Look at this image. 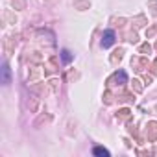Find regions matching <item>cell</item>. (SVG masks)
<instances>
[{
	"mask_svg": "<svg viewBox=\"0 0 157 157\" xmlns=\"http://www.w3.org/2000/svg\"><path fill=\"white\" fill-rule=\"evenodd\" d=\"M151 50H153V48H151L150 43H142V44H139V54H140V56H150Z\"/></svg>",
	"mask_w": 157,
	"mask_h": 157,
	"instance_id": "22",
	"label": "cell"
},
{
	"mask_svg": "<svg viewBox=\"0 0 157 157\" xmlns=\"http://www.w3.org/2000/svg\"><path fill=\"white\" fill-rule=\"evenodd\" d=\"M126 128H128V131H129V135H131V137H135V140H137L139 144H144V139H142V137L139 135V129H137V126H135V124L131 122V118L128 120V124H126Z\"/></svg>",
	"mask_w": 157,
	"mask_h": 157,
	"instance_id": "11",
	"label": "cell"
},
{
	"mask_svg": "<svg viewBox=\"0 0 157 157\" xmlns=\"http://www.w3.org/2000/svg\"><path fill=\"white\" fill-rule=\"evenodd\" d=\"M50 120H52V117H50V115H41V117L33 122V126H35V128H41L43 124H48Z\"/></svg>",
	"mask_w": 157,
	"mask_h": 157,
	"instance_id": "23",
	"label": "cell"
},
{
	"mask_svg": "<svg viewBox=\"0 0 157 157\" xmlns=\"http://www.w3.org/2000/svg\"><path fill=\"white\" fill-rule=\"evenodd\" d=\"M28 109H30L32 113H37V109H39V100H37L35 96H32V98L28 100Z\"/></svg>",
	"mask_w": 157,
	"mask_h": 157,
	"instance_id": "25",
	"label": "cell"
},
{
	"mask_svg": "<svg viewBox=\"0 0 157 157\" xmlns=\"http://www.w3.org/2000/svg\"><path fill=\"white\" fill-rule=\"evenodd\" d=\"M78 78H80V72H74V70H70V72L67 74V80H68V82H72V80H78Z\"/></svg>",
	"mask_w": 157,
	"mask_h": 157,
	"instance_id": "33",
	"label": "cell"
},
{
	"mask_svg": "<svg viewBox=\"0 0 157 157\" xmlns=\"http://www.w3.org/2000/svg\"><path fill=\"white\" fill-rule=\"evenodd\" d=\"M46 83H48V89H50V93H52V94H59L61 83H59V80H57V78H50V80H48Z\"/></svg>",
	"mask_w": 157,
	"mask_h": 157,
	"instance_id": "14",
	"label": "cell"
},
{
	"mask_svg": "<svg viewBox=\"0 0 157 157\" xmlns=\"http://www.w3.org/2000/svg\"><path fill=\"white\" fill-rule=\"evenodd\" d=\"M115 39H117L115 32H113V30H105L104 35H102V48H109V46H113V44H115Z\"/></svg>",
	"mask_w": 157,
	"mask_h": 157,
	"instance_id": "8",
	"label": "cell"
},
{
	"mask_svg": "<svg viewBox=\"0 0 157 157\" xmlns=\"http://www.w3.org/2000/svg\"><path fill=\"white\" fill-rule=\"evenodd\" d=\"M61 59H63L65 63H70V61H72V56H70V52H68V50H63V52H61Z\"/></svg>",
	"mask_w": 157,
	"mask_h": 157,
	"instance_id": "32",
	"label": "cell"
},
{
	"mask_svg": "<svg viewBox=\"0 0 157 157\" xmlns=\"http://www.w3.org/2000/svg\"><path fill=\"white\" fill-rule=\"evenodd\" d=\"M43 68H44V74H56L57 68H59V65H57V57H56V56L48 57V59L43 63Z\"/></svg>",
	"mask_w": 157,
	"mask_h": 157,
	"instance_id": "7",
	"label": "cell"
},
{
	"mask_svg": "<svg viewBox=\"0 0 157 157\" xmlns=\"http://www.w3.org/2000/svg\"><path fill=\"white\" fill-rule=\"evenodd\" d=\"M113 98H115V96H113V93H111V89L107 87V89H105V93H104V96H102V100H104V104H105V105H111V104H113Z\"/></svg>",
	"mask_w": 157,
	"mask_h": 157,
	"instance_id": "24",
	"label": "cell"
},
{
	"mask_svg": "<svg viewBox=\"0 0 157 157\" xmlns=\"http://www.w3.org/2000/svg\"><path fill=\"white\" fill-rule=\"evenodd\" d=\"M128 41H129L131 44H137V43H139V35H137V30H133V32H129V33H128Z\"/></svg>",
	"mask_w": 157,
	"mask_h": 157,
	"instance_id": "29",
	"label": "cell"
},
{
	"mask_svg": "<svg viewBox=\"0 0 157 157\" xmlns=\"http://www.w3.org/2000/svg\"><path fill=\"white\" fill-rule=\"evenodd\" d=\"M35 39L37 41H41V43H44V44H54L56 41V35L50 32V30H37L35 32Z\"/></svg>",
	"mask_w": 157,
	"mask_h": 157,
	"instance_id": "4",
	"label": "cell"
},
{
	"mask_svg": "<svg viewBox=\"0 0 157 157\" xmlns=\"http://www.w3.org/2000/svg\"><path fill=\"white\" fill-rule=\"evenodd\" d=\"M151 72L157 76V57H155V59H153V63H151Z\"/></svg>",
	"mask_w": 157,
	"mask_h": 157,
	"instance_id": "34",
	"label": "cell"
},
{
	"mask_svg": "<svg viewBox=\"0 0 157 157\" xmlns=\"http://www.w3.org/2000/svg\"><path fill=\"white\" fill-rule=\"evenodd\" d=\"M2 83H4V85L11 83V76H10V67H8V63L2 65Z\"/></svg>",
	"mask_w": 157,
	"mask_h": 157,
	"instance_id": "21",
	"label": "cell"
},
{
	"mask_svg": "<svg viewBox=\"0 0 157 157\" xmlns=\"http://www.w3.org/2000/svg\"><path fill=\"white\" fill-rule=\"evenodd\" d=\"M155 33H157V26H150V28H146V39H151Z\"/></svg>",
	"mask_w": 157,
	"mask_h": 157,
	"instance_id": "30",
	"label": "cell"
},
{
	"mask_svg": "<svg viewBox=\"0 0 157 157\" xmlns=\"http://www.w3.org/2000/svg\"><path fill=\"white\" fill-rule=\"evenodd\" d=\"M144 135H146V140H150V142H155L157 140V122L155 120H151V122L146 124Z\"/></svg>",
	"mask_w": 157,
	"mask_h": 157,
	"instance_id": "5",
	"label": "cell"
},
{
	"mask_svg": "<svg viewBox=\"0 0 157 157\" xmlns=\"http://www.w3.org/2000/svg\"><path fill=\"white\" fill-rule=\"evenodd\" d=\"M122 57H124V48H117V50L111 54L109 61H111V65H118V63L122 61Z\"/></svg>",
	"mask_w": 157,
	"mask_h": 157,
	"instance_id": "17",
	"label": "cell"
},
{
	"mask_svg": "<svg viewBox=\"0 0 157 157\" xmlns=\"http://www.w3.org/2000/svg\"><path fill=\"white\" fill-rule=\"evenodd\" d=\"M131 68L135 72H144V68H150V61L146 59V56H135L131 57Z\"/></svg>",
	"mask_w": 157,
	"mask_h": 157,
	"instance_id": "2",
	"label": "cell"
},
{
	"mask_svg": "<svg viewBox=\"0 0 157 157\" xmlns=\"http://www.w3.org/2000/svg\"><path fill=\"white\" fill-rule=\"evenodd\" d=\"M28 61L41 65V63H44V57H43V54H41L39 50H35V52H30V54H28Z\"/></svg>",
	"mask_w": 157,
	"mask_h": 157,
	"instance_id": "16",
	"label": "cell"
},
{
	"mask_svg": "<svg viewBox=\"0 0 157 157\" xmlns=\"http://www.w3.org/2000/svg\"><path fill=\"white\" fill-rule=\"evenodd\" d=\"M153 111H155V115H157V104H155V107H153Z\"/></svg>",
	"mask_w": 157,
	"mask_h": 157,
	"instance_id": "36",
	"label": "cell"
},
{
	"mask_svg": "<svg viewBox=\"0 0 157 157\" xmlns=\"http://www.w3.org/2000/svg\"><path fill=\"white\" fill-rule=\"evenodd\" d=\"M43 70H44V68H41V65H37V63H30V74H28V82H30V83L37 82L39 78H41V74H43Z\"/></svg>",
	"mask_w": 157,
	"mask_h": 157,
	"instance_id": "6",
	"label": "cell"
},
{
	"mask_svg": "<svg viewBox=\"0 0 157 157\" xmlns=\"http://www.w3.org/2000/svg\"><path fill=\"white\" fill-rule=\"evenodd\" d=\"M148 10L153 17H157V0H148Z\"/></svg>",
	"mask_w": 157,
	"mask_h": 157,
	"instance_id": "26",
	"label": "cell"
},
{
	"mask_svg": "<svg viewBox=\"0 0 157 157\" xmlns=\"http://www.w3.org/2000/svg\"><path fill=\"white\" fill-rule=\"evenodd\" d=\"M124 83H128V74H126L124 70H117V72H113V74L107 78V82H105V85H107L109 89L115 87V85L122 87Z\"/></svg>",
	"mask_w": 157,
	"mask_h": 157,
	"instance_id": "1",
	"label": "cell"
},
{
	"mask_svg": "<svg viewBox=\"0 0 157 157\" xmlns=\"http://www.w3.org/2000/svg\"><path fill=\"white\" fill-rule=\"evenodd\" d=\"M142 83H144V87H146V85H151V83H153V76L144 74V76H142Z\"/></svg>",
	"mask_w": 157,
	"mask_h": 157,
	"instance_id": "31",
	"label": "cell"
},
{
	"mask_svg": "<svg viewBox=\"0 0 157 157\" xmlns=\"http://www.w3.org/2000/svg\"><path fill=\"white\" fill-rule=\"evenodd\" d=\"M115 117H117V120H126V122H128V120L131 118V109H129V107H122V109L117 111Z\"/></svg>",
	"mask_w": 157,
	"mask_h": 157,
	"instance_id": "18",
	"label": "cell"
},
{
	"mask_svg": "<svg viewBox=\"0 0 157 157\" xmlns=\"http://www.w3.org/2000/svg\"><path fill=\"white\" fill-rule=\"evenodd\" d=\"M93 153H94V155H102V157H109V151H107L105 148H102V146H96V148L93 150Z\"/></svg>",
	"mask_w": 157,
	"mask_h": 157,
	"instance_id": "28",
	"label": "cell"
},
{
	"mask_svg": "<svg viewBox=\"0 0 157 157\" xmlns=\"http://www.w3.org/2000/svg\"><path fill=\"white\" fill-rule=\"evenodd\" d=\"M32 91H33L35 94H39L41 98H44V96L50 93V89H48V83H32Z\"/></svg>",
	"mask_w": 157,
	"mask_h": 157,
	"instance_id": "10",
	"label": "cell"
},
{
	"mask_svg": "<svg viewBox=\"0 0 157 157\" xmlns=\"http://www.w3.org/2000/svg\"><path fill=\"white\" fill-rule=\"evenodd\" d=\"M43 2H44V4H48V6H54L57 0H43Z\"/></svg>",
	"mask_w": 157,
	"mask_h": 157,
	"instance_id": "35",
	"label": "cell"
},
{
	"mask_svg": "<svg viewBox=\"0 0 157 157\" xmlns=\"http://www.w3.org/2000/svg\"><path fill=\"white\" fill-rule=\"evenodd\" d=\"M155 48H157V43H155Z\"/></svg>",
	"mask_w": 157,
	"mask_h": 157,
	"instance_id": "37",
	"label": "cell"
},
{
	"mask_svg": "<svg viewBox=\"0 0 157 157\" xmlns=\"http://www.w3.org/2000/svg\"><path fill=\"white\" fill-rule=\"evenodd\" d=\"M129 22H131L133 30H140V28H144V26L148 24V19H146V15H142V13H140V15H135Z\"/></svg>",
	"mask_w": 157,
	"mask_h": 157,
	"instance_id": "9",
	"label": "cell"
},
{
	"mask_svg": "<svg viewBox=\"0 0 157 157\" xmlns=\"http://www.w3.org/2000/svg\"><path fill=\"white\" fill-rule=\"evenodd\" d=\"M2 17H4V22L6 24H17V15L11 11V10H4V13H2Z\"/></svg>",
	"mask_w": 157,
	"mask_h": 157,
	"instance_id": "15",
	"label": "cell"
},
{
	"mask_svg": "<svg viewBox=\"0 0 157 157\" xmlns=\"http://www.w3.org/2000/svg\"><path fill=\"white\" fill-rule=\"evenodd\" d=\"M72 6L78 11H87L91 8V0H72Z\"/></svg>",
	"mask_w": 157,
	"mask_h": 157,
	"instance_id": "12",
	"label": "cell"
},
{
	"mask_svg": "<svg viewBox=\"0 0 157 157\" xmlns=\"http://www.w3.org/2000/svg\"><path fill=\"white\" fill-rule=\"evenodd\" d=\"M126 22H128V19H124V17H111L109 19V24L113 28H124Z\"/></svg>",
	"mask_w": 157,
	"mask_h": 157,
	"instance_id": "20",
	"label": "cell"
},
{
	"mask_svg": "<svg viewBox=\"0 0 157 157\" xmlns=\"http://www.w3.org/2000/svg\"><path fill=\"white\" fill-rule=\"evenodd\" d=\"M15 10H26V0H10Z\"/></svg>",
	"mask_w": 157,
	"mask_h": 157,
	"instance_id": "27",
	"label": "cell"
},
{
	"mask_svg": "<svg viewBox=\"0 0 157 157\" xmlns=\"http://www.w3.org/2000/svg\"><path fill=\"white\" fill-rule=\"evenodd\" d=\"M133 94H135L133 91H131V93H122V94L117 96V100L122 102V104H133V102H135V96H133Z\"/></svg>",
	"mask_w": 157,
	"mask_h": 157,
	"instance_id": "19",
	"label": "cell"
},
{
	"mask_svg": "<svg viewBox=\"0 0 157 157\" xmlns=\"http://www.w3.org/2000/svg\"><path fill=\"white\" fill-rule=\"evenodd\" d=\"M129 85H131V91L135 94H140L144 91V83H142V80H139V78H133V80L129 82Z\"/></svg>",
	"mask_w": 157,
	"mask_h": 157,
	"instance_id": "13",
	"label": "cell"
},
{
	"mask_svg": "<svg viewBox=\"0 0 157 157\" xmlns=\"http://www.w3.org/2000/svg\"><path fill=\"white\" fill-rule=\"evenodd\" d=\"M17 43H19V33H11V35L4 37V52H6V56H11L15 52Z\"/></svg>",
	"mask_w": 157,
	"mask_h": 157,
	"instance_id": "3",
	"label": "cell"
}]
</instances>
